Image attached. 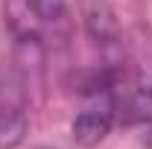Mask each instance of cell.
Returning a JSON list of instances; mask_svg holds the SVG:
<instances>
[{"instance_id":"obj_1","label":"cell","mask_w":152,"mask_h":149,"mask_svg":"<svg viewBox=\"0 0 152 149\" xmlns=\"http://www.w3.org/2000/svg\"><path fill=\"white\" fill-rule=\"evenodd\" d=\"M111 126H114L111 105H88L85 111L76 114L70 131H73V140L79 146H96L108 137Z\"/></svg>"},{"instance_id":"obj_2","label":"cell","mask_w":152,"mask_h":149,"mask_svg":"<svg viewBox=\"0 0 152 149\" xmlns=\"http://www.w3.org/2000/svg\"><path fill=\"white\" fill-rule=\"evenodd\" d=\"M111 111L123 114V120H129V123L152 120V88H146V85L117 88L111 99Z\"/></svg>"},{"instance_id":"obj_3","label":"cell","mask_w":152,"mask_h":149,"mask_svg":"<svg viewBox=\"0 0 152 149\" xmlns=\"http://www.w3.org/2000/svg\"><path fill=\"white\" fill-rule=\"evenodd\" d=\"M23 134H26V117H23V111L9 108V111L0 114V149H15L23 140Z\"/></svg>"},{"instance_id":"obj_4","label":"cell","mask_w":152,"mask_h":149,"mask_svg":"<svg viewBox=\"0 0 152 149\" xmlns=\"http://www.w3.org/2000/svg\"><path fill=\"white\" fill-rule=\"evenodd\" d=\"M143 143H146V146H149V149H152V129H149V131H146V134H143Z\"/></svg>"}]
</instances>
